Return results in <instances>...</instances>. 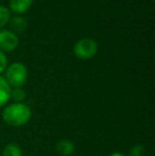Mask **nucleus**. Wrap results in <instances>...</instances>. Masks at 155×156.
Here are the masks:
<instances>
[{"label": "nucleus", "instance_id": "obj_13", "mask_svg": "<svg viewBox=\"0 0 155 156\" xmlns=\"http://www.w3.org/2000/svg\"><path fill=\"white\" fill-rule=\"evenodd\" d=\"M6 65H8V58H6L5 54L2 51H0V73L2 71H4V69L6 68Z\"/></svg>", "mask_w": 155, "mask_h": 156}, {"label": "nucleus", "instance_id": "obj_4", "mask_svg": "<svg viewBox=\"0 0 155 156\" xmlns=\"http://www.w3.org/2000/svg\"><path fill=\"white\" fill-rule=\"evenodd\" d=\"M19 44L16 33L10 30H0V51L10 52L17 48Z\"/></svg>", "mask_w": 155, "mask_h": 156}, {"label": "nucleus", "instance_id": "obj_10", "mask_svg": "<svg viewBox=\"0 0 155 156\" xmlns=\"http://www.w3.org/2000/svg\"><path fill=\"white\" fill-rule=\"evenodd\" d=\"M11 98L15 101V103H23L26 99V91L21 87L11 89Z\"/></svg>", "mask_w": 155, "mask_h": 156}, {"label": "nucleus", "instance_id": "obj_11", "mask_svg": "<svg viewBox=\"0 0 155 156\" xmlns=\"http://www.w3.org/2000/svg\"><path fill=\"white\" fill-rule=\"evenodd\" d=\"M11 18L10 10L3 5H0V29L9 23Z\"/></svg>", "mask_w": 155, "mask_h": 156}, {"label": "nucleus", "instance_id": "obj_8", "mask_svg": "<svg viewBox=\"0 0 155 156\" xmlns=\"http://www.w3.org/2000/svg\"><path fill=\"white\" fill-rule=\"evenodd\" d=\"M10 26L14 32L17 33H23L27 30L28 23L23 17L21 16H15L13 18H10Z\"/></svg>", "mask_w": 155, "mask_h": 156}, {"label": "nucleus", "instance_id": "obj_5", "mask_svg": "<svg viewBox=\"0 0 155 156\" xmlns=\"http://www.w3.org/2000/svg\"><path fill=\"white\" fill-rule=\"evenodd\" d=\"M33 0H10V8L16 14H23L31 8Z\"/></svg>", "mask_w": 155, "mask_h": 156}, {"label": "nucleus", "instance_id": "obj_7", "mask_svg": "<svg viewBox=\"0 0 155 156\" xmlns=\"http://www.w3.org/2000/svg\"><path fill=\"white\" fill-rule=\"evenodd\" d=\"M11 99V86L5 79L0 76V107L5 105Z\"/></svg>", "mask_w": 155, "mask_h": 156}, {"label": "nucleus", "instance_id": "obj_9", "mask_svg": "<svg viewBox=\"0 0 155 156\" xmlns=\"http://www.w3.org/2000/svg\"><path fill=\"white\" fill-rule=\"evenodd\" d=\"M2 156H23V151L18 144H9L2 151Z\"/></svg>", "mask_w": 155, "mask_h": 156}, {"label": "nucleus", "instance_id": "obj_3", "mask_svg": "<svg viewBox=\"0 0 155 156\" xmlns=\"http://www.w3.org/2000/svg\"><path fill=\"white\" fill-rule=\"evenodd\" d=\"M98 44L91 38H82L77 41L73 47V53L80 60H88L96 55Z\"/></svg>", "mask_w": 155, "mask_h": 156}, {"label": "nucleus", "instance_id": "obj_14", "mask_svg": "<svg viewBox=\"0 0 155 156\" xmlns=\"http://www.w3.org/2000/svg\"><path fill=\"white\" fill-rule=\"evenodd\" d=\"M110 156H126V155H124L123 153H120V152H114V153H112Z\"/></svg>", "mask_w": 155, "mask_h": 156}, {"label": "nucleus", "instance_id": "obj_6", "mask_svg": "<svg viewBox=\"0 0 155 156\" xmlns=\"http://www.w3.org/2000/svg\"><path fill=\"white\" fill-rule=\"evenodd\" d=\"M55 149L58 151V153L62 156H70L75 153L76 147L73 144V142H71L70 140L63 139L56 144Z\"/></svg>", "mask_w": 155, "mask_h": 156}, {"label": "nucleus", "instance_id": "obj_2", "mask_svg": "<svg viewBox=\"0 0 155 156\" xmlns=\"http://www.w3.org/2000/svg\"><path fill=\"white\" fill-rule=\"evenodd\" d=\"M5 81L10 86L14 87H21L28 79V70L27 67L23 63H13L8 67L5 72Z\"/></svg>", "mask_w": 155, "mask_h": 156}, {"label": "nucleus", "instance_id": "obj_1", "mask_svg": "<svg viewBox=\"0 0 155 156\" xmlns=\"http://www.w3.org/2000/svg\"><path fill=\"white\" fill-rule=\"evenodd\" d=\"M31 108L25 103H12L2 112V119L11 126H21L30 121Z\"/></svg>", "mask_w": 155, "mask_h": 156}, {"label": "nucleus", "instance_id": "obj_12", "mask_svg": "<svg viewBox=\"0 0 155 156\" xmlns=\"http://www.w3.org/2000/svg\"><path fill=\"white\" fill-rule=\"evenodd\" d=\"M145 154V147L143 144H136L130 151V156H143Z\"/></svg>", "mask_w": 155, "mask_h": 156}]
</instances>
